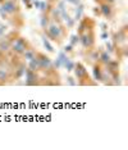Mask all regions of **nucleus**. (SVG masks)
I'll use <instances>...</instances> for the list:
<instances>
[{"label":"nucleus","mask_w":128,"mask_h":150,"mask_svg":"<svg viewBox=\"0 0 128 150\" xmlns=\"http://www.w3.org/2000/svg\"><path fill=\"white\" fill-rule=\"evenodd\" d=\"M13 47H14V50L15 52H18V53H25L27 52V41H25L23 39H18L17 41L14 42V45H13Z\"/></svg>","instance_id":"nucleus-1"},{"label":"nucleus","mask_w":128,"mask_h":150,"mask_svg":"<svg viewBox=\"0 0 128 150\" xmlns=\"http://www.w3.org/2000/svg\"><path fill=\"white\" fill-rule=\"evenodd\" d=\"M48 33H49V36L51 37L53 40L59 39L60 35H62V32H60V28H59L58 26H51V27H50V28H49Z\"/></svg>","instance_id":"nucleus-2"},{"label":"nucleus","mask_w":128,"mask_h":150,"mask_svg":"<svg viewBox=\"0 0 128 150\" xmlns=\"http://www.w3.org/2000/svg\"><path fill=\"white\" fill-rule=\"evenodd\" d=\"M76 76L78 77L79 80H82V78L89 77V76H87V71L85 69V67H83L81 63H78V64L76 66Z\"/></svg>","instance_id":"nucleus-3"},{"label":"nucleus","mask_w":128,"mask_h":150,"mask_svg":"<svg viewBox=\"0 0 128 150\" xmlns=\"http://www.w3.org/2000/svg\"><path fill=\"white\" fill-rule=\"evenodd\" d=\"M15 9H17V6L15 4L13 1H6L4 5H3V11H5V12H9V13H13V12H15Z\"/></svg>","instance_id":"nucleus-4"},{"label":"nucleus","mask_w":128,"mask_h":150,"mask_svg":"<svg viewBox=\"0 0 128 150\" xmlns=\"http://www.w3.org/2000/svg\"><path fill=\"white\" fill-rule=\"evenodd\" d=\"M82 44H83V46L90 47L94 44V35H85L82 39Z\"/></svg>","instance_id":"nucleus-5"},{"label":"nucleus","mask_w":128,"mask_h":150,"mask_svg":"<svg viewBox=\"0 0 128 150\" xmlns=\"http://www.w3.org/2000/svg\"><path fill=\"white\" fill-rule=\"evenodd\" d=\"M39 62H40V66H41L42 69H44V68H46V69H48V68L51 67V62H50V59H49V58L41 57V58H40V59H39Z\"/></svg>","instance_id":"nucleus-6"},{"label":"nucleus","mask_w":128,"mask_h":150,"mask_svg":"<svg viewBox=\"0 0 128 150\" xmlns=\"http://www.w3.org/2000/svg\"><path fill=\"white\" fill-rule=\"evenodd\" d=\"M101 9H103V14L105 17H108V18H110V17H112V8H110V5L104 4Z\"/></svg>","instance_id":"nucleus-7"},{"label":"nucleus","mask_w":128,"mask_h":150,"mask_svg":"<svg viewBox=\"0 0 128 150\" xmlns=\"http://www.w3.org/2000/svg\"><path fill=\"white\" fill-rule=\"evenodd\" d=\"M94 73H95L96 80H103V76H101V73H100V68L99 67H95V69H94Z\"/></svg>","instance_id":"nucleus-8"},{"label":"nucleus","mask_w":128,"mask_h":150,"mask_svg":"<svg viewBox=\"0 0 128 150\" xmlns=\"http://www.w3.org/2000/svg\"><path fill=\"white\" fill-rule=\"evenodd\" d=\"M44 45H45L46 47H48V50H49V52H53V46L51 45H50V44H49V41H48V40H46V39H44Z\"/></svg>","instance_id":"nucleus-9"},{"label":"nucleus","mask_w":128,"mask_h":150,"mask_svg":"<svg viewBox=\"0 0 128 150\" xmlns=\"http://www.w3.org/2000/svg\"><path fill=\"white\" fill-rule=\"evenodd\" d=\"M101 60H103L104 63H109V62H110V60H109V55H106V53H103Z\"/></svg>","instance_id":"nucleus-10"}]
</instances>
